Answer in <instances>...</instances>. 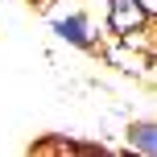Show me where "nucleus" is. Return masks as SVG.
<instances>
[{"mask_svg":"<svg viewBox=\"0 0 157 157\" xmlns=\"http://www.w3.org/2000/svg\"><path fill=\"white\" fill-rule=\"evenodd\" d=\"M153 21L141 8V0H108V33L116 41H149L153 46Z\"/></svg>","mask_w":157,"mask_h":157,"instance_id":"obj_1","label":"nucleus"},{"mask_svg":"<svg viewBox=\"0 0 157 157\" xmlns=\"http://www.w3.org/2000/svg\"><path fill=\"white\" fill-rule=\"evenodd\" d=\"M50 29H54L58 41H66V46H75V50H87V54L99 50V29H95V21L83 13V8L50 17Z\"/></svg>","mask_w":157,"mask_h":157,"instance_id":"obj_2","label":"nucleus"},{"mask_svg":"<svg viewBox=\"0 0 157 157\" xmlns=\"http://www.w3.org/2000/svg\"><path fill=\"white\" fill-rule=\"evenodd\" d=\"M124 149L136 157H157V120H132L124 132Z\"/></svg>","mask_w":157,"mask_h":157,"instance_id":"obj_3","label":"nucleus"},{"mask_svg":"<svg viewBox=\"0 0 157 157\" xmlns=\"http://www.w3.org/2000/svg\"><path fill=\"white\" fill-rule=\"evenodd\" d=\"M141 8H145L149 17H157V0H141Z\"/></svg>","mask_w":157,"mask_h":157,"instance_id":"obj_4","label":"nucleus"}]
</instances>
